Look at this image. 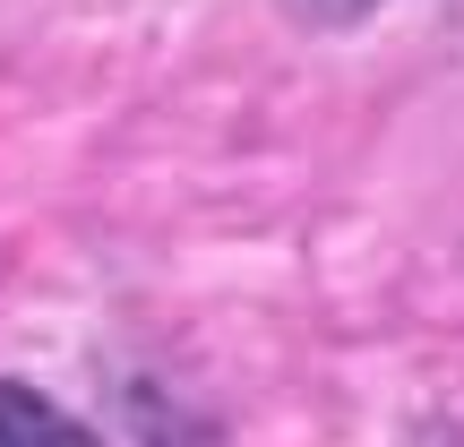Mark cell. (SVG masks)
I'll list each match as a JSON object with an SVG mask.
<instances>
[{
    "instance_id": "obj_2",
    "label": "cell",
    "mask_w": 464,
    "mask_h": 447,
    "mask_svg": "<svg viewBox=\"0 0 464 447\" xmlns=\"http://www.w3.org/2000/svg\"><path fill=\"white\" fill-rule=\"evenodd\" d=\"M284 9H293L301 26H362L379 0H284Z\"/></svg>"
},
{
    "instance_id": "obj_1",
    "label": "cell",
    "mask_w": 464,
    "mask_h": 447,
    "mask_svg": "<svg viewBox=\"0 0 464 447\" xmlns=\"http://www.w3.org/2000/svg\"><path fill=\"white\" fill-rule=\"evenodd\" d=\"M0 447H103V439L86 431L78 413H61L44 387L0 379Z\"/></svg>"
}]
</instances>
